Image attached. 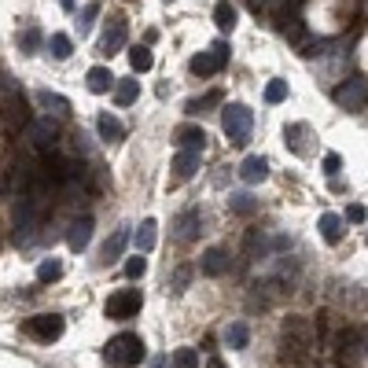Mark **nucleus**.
<instances>
[{
  "label": "nucleus",
  "mask_w": 368,
  "mask_h": 368,
  "mask_svg": "<svg viewBox=\"0 0 368 368\" xmlns=\"http://www.w3.org/2000/svg\"><path fill=\"white\" fill-rule=\"evenodd\" d=\"M239 177H243L247 184H262V181L269 177V158H262V155L243 158V166H239Z\"/></svg>",
  "instance_id": "15"
},
{
  "label": "nucleus",
  "mask_w": 368,
  "mask_h": 368,
  "mask_svg": "<svg viewBox=\"0 0 368 368\" xmlns=\"http://www.w3.org/2000/svg\"><path fill=\"white\" fill-rule=\"evenodd\" d=\"M214 103H221V92H206L203 100H191L184 110H188V115H203V110H206V107H214Z\"/></svg>",
  "instance_id": "32"
},
{
  "label": "nucleus",
  "mask_w": 368,
  "mask_h": 368,
  "mask_svg": "<svg viewBox=\"0 0 368 368\" xmlns=\"http://www.w3.org/2000/svg\"><path fill=\"white\" fill-rule=\"evenodd\" d=\"M26 137L34 140V148L52 151L56 148V137H59V122L52 115H48V118H34V122H30V129H26Z\"/></svg>",
  "instance_id": "9"
},
{
  "label": "nucleus",
  "mask_w": 368,
  "mask_h": 368,
  "mask_svg": "<svg viewBox=\"0 0 368 368\" xmlns=\"http://www.w3.org/2000/svg\"><path fill=\"white\" fill-rule=\"evenodd\" d=\"M196 232H199V210H184L177 217V232H173V239H177V243H188V239H196Z\"/></svg>",
  "instance_id": "19"
},
{
  "label": "nucleus",
  "mask_w": 368,
  "mask_h": 368,
  "mask_svg": "<svg viewBox=\"0 0 368 368\" xmlns=\"http://www.w3.org/2000/svg\"><path fill=\"white\" fill-rule=\"evenodd\" d=\"M37 100H41L44 107H56V115H70V100H63L59 92H48V89H41V92H37Z\"/></svg>",
  "instance_id": "28"
},
{
  "label": "nucleus",
  "mask_w": 368,
  "mask_h": 368,
  "mask_svg": "<svg viewBox=\"0 0 368 368\" xmlns=\"http://www.w3.org/2000/svg\"><path fill=\"white\" fill-rule=\"evenodd\" d=\"M339 170H343V158L335 155V151H328V155H324V173H328V177H335Z\"/></svg>",
  "instance_id": "39"
},
{
  "label": "nucleus",
  "mask_w": 368,
  "mask_h": 368,
  "mask_svg": "<svg viewBox=\"0 0 368 368\" xmlns=\"http://www.w3.org/2000/svg\"><path fill=\"white\" fill-rule=\"evenodd\" d=\"M166 4H170V0H166Z\"/></svg>",
  "instance_id": "45"
},
{
  "label": "nucleus",
  "mask_w": 368,
  "mask_h": 368,
  "mask_svg": "<svg viewBox=\"0 0 368 368\" xmlns=\"http://www.w3.org/2000/svg\"><path fill=\"white\" fill-rule=\"evenodd\" d=\"M96 129H100V140H107V144H122L125 140V125L115 115H107V110L96 118Z\"/></svg>",
  "instance_id": "16"
},
{
  "label": "nucleus",
  "mask_w": 368,
  "mask_h": 368,
  "mask_svg": "<svg viewBox=\"0 0 368 368\" xmlns=\"http://www.w3.org/2000/svg\"><path fill=\"white\" fill-rule=\"evenodd\" d=\"M133 239H137V250H140V254H151V250H155V239H158V221H155V217H144Z\"/></svg>",
  "instance_id": "17"
},
{
  "label": "nucleus",
  "mask_w": 368,
  "mask_h": 368,
  "mask_svg": "<svg viewBox=\"0 0 368 368\" xmlns=\"http://www.w3.org/2000/svg\"><path fill=\"white\" fill-rule=\"evenodd\" d=\"M346 221H354V225H364V221H368V210H364L361 203H350V206H346Z\"/></svg>",
  "instance_id": "37"
},
{
  "label": "nucleus",
  "mask_w": 368,
  "mask_h": 368,
  "mask_svg": "<svg viewBox=\"0 0 368 368\" xmlns=\"http://www.w3.org/2000/svg\"><path fill=\"white\" fill-rule=\"evenodd\" d=\"M129 63H133V70H137V74H148V70L155 67L151 48H148V44H137V48H129Z\"/></svg>",
  "instance_id": "25"
},
{
  "label": "nucleus",
  "mask_w": 368,
  "mask_h": 368,
  "mask_svg": "<svg viewBox=\"0 0 368 368\" xmlns=\"http://www.w3.org/2000/svg\"><path fill=\"white\" fill-rule=\"evenodd\" d=\"M221 129H225L229 144H247V140H250V129H254L250 107H243V103H229L225 110H221Z\"/></svg>",
  "instance_id": "3"
},
{
  "label": "nucleus",
  "mask_w": 368,
  "mask_h": 368,
  "mask_svg": "<svg viewBox=\"0 0 368 368\" xmlns=\"http://www.w3.org/2000/svg\"><path fill=\"white\" fill-rule=\"evenodd\" d=\"M48 48H52V56H56V59H70V56H74V44H70L67 34H52Z\"/></svg>",
  "instance_id": "29"
},
{
  "label": "nucleus",
  "mask_w": 368,
  "mask_h": 368,
  "mask_svg": "<svg viewBox=\"0 0 368 368\" xmlns=\"http://www.w3.org/2000/svg\"><path fill=\"white\" fill-rule=\"evenodd\" d=\"M137 96H140V82H133V77H118V85H115V103H118V107H129Z\"/></svg>",
  "instance_id": "24"
},
{
  "label": "nucleus",
  "mask_w": 368,
  "mask_h": 368,
  "mask_svg": "<svg viewBox=\"0 0 368 368\" xmlns=\"http://www.w3.org/2000/svg\"><path fill=\"white\" fill-rule=\"evenodd\" d=\"M287 100V82H269L265 85V103H284Z\"/></svg>",
  "instance_id": "33"
},
{
  "label": "nucleus",
  "mask_w": 368,
  "mask_h": 368,
  "mask_svg": "<svg viewBox=\"0 0 368 368\" xmlns=\"http://www.w3.org/2000/svg\"><path fill=\"white\" fill-rule=\"evenodd\" d=\"M37 30H26V34H19V48H23V52H34V48H37Z\"/></svg>",
  "instance_id": "38"
},
{
  "label": "nucleus",
  "mask_w": 368,
  "mask_h": 368,
  "mask_svg": "<svg viewBox=\"0 0 368 368\" xmlns=\"http://www.w3.org/2000/svg\"><path fill=\"white\" fill-rule=\"evenodd\" d=\"M37 232V199H19L15 206V243H30Z\"/></svg>",
  "instance_id": "6"
},
{
  "label": "nucleus",
  "mask_w": 368,
  "mask_h": 368,
  "mask_svg": "<svg viewBox=\"0 0 368 368\" xmlns=\"http://www.w3.org/2000/svg\"><path fill=\"white\" fill-rule=\"evenodd\" d=\"M317 229H321V236L328 239V243H339V239H343V217L339 214H321Z\"/></svg>",
  "instance_id": "23"
},
{
  "label": "nucleus",
  "mask_w": 368,
  "mask_h": 368,
  "mask_svg": "<svg viewBox=\"0 0 368 368\" xmlns=\"http://www.w3.org/2000/svg\"><path fill=\"white\" fill-rule=\"evenodd\" d=\"M354 354H357V331L346 328L335 339V357H339V368H354Z\"/></svg>",
  "instance_id": "12"
},
{
  "label": "nucleus",
  "mask_w": 368,
  "mask_h": 368,
  "mask_svg": "<svg viewBox=\"0 0 368 368\" xmlns=\"http://www.w3.org/2000/svg\"><path fill=\"white\" fill-rule=\"evenodd\" d=\"M247 4H250L254 11H262V8H269V0H247Z\"/></svg>",
  "instance_id": "41"
},
{
  "label": "nucleus",
  "mask_w": 368,
  "mask_h": 368,
  "mask_svg": "<svg viewBox=\"0 0 368 368\" xmlns=\"http://www.w3.org/2000/svg\"><path fill=\"white\" fill-rule=\"evenodd\" d=\"M59 277H63V265H59L56 258H48V262L37 265V280H41V284H52V280H59Z\"/></svg>",
  "instance_id": "30"
},
{
  "label": "nucleus",
  "mask_w": 368,
  "mask_h": 368,
  "mask_svg": "<svg viewBox=\"0 0 368 368\" xmlns=\"http://www.w3.org/2000/svg\"><path fill=\"white\" fill-rule=\"evenodd\" d=\"M173 368H199V354L191 346H181L177 354H173Z\"/></svg>",
  "instance_id": "31"
},
{
  "label": "nucleus",
  "mask_w": 368,
  "mask_h": 368,
  "mask_svg": "<svg viewBox=\"0 0 368 368\" xmlns=\"http://www.w3.org/2000/svg\"><path fill=\"white\" fill-rule=\"evenodd\" d=\"M107 357L115 361V364H122V368H133V364H140L144 357H148V350H144L140 335L122 331V335H115V339L107 343Z\"/></svg>",
  "instance_id": "2"
},
{
  "label": "nucleus",
  "mask_w": 368,
  "mask_h": 368,
  "mask_svg": "<svg viewBox=\"0 0 368 368\" xmlns=\"http://www.w3.org/2000/svg\"><path fill=\"white\" fill-rule=\"evenodd\" d=\"M206 368H225V361H221V357H210V361H206Z\"/></svg>",
  "instance_id": "42"
},
{
  "label": "nucleus",
  "mask_w": 368,
  "mask_h": 368,
  "mask_svg": "<svg viewBox=\"0 0 368 368\" xmlns=\"http://www.w3.org/2000/svg\"><path fill=\"white\" fill-rule=\"evenodd\" d=\"M151 368H166V357H155V361H151Z\"/></svg>",
  "instance_id": "43"
},
{
  "label": "nucleus",
  "mask_w": 368,
  "mask_h": 368,
  "mask_svg": "<svg viewBox=\"0 0 368 368\" xmlns=\"http://www.w3.org/2000/svg\"><path fill=\"white\" fill-rule=\"evenodd\" d=\"M229 265H232V258H229V250L225 247H210L203 254V273L206 277H221V273H229Z\"/></svg>",
  "instance_id": "14"
},
{
  "label": "nucleus",
  "mask_w": 368,
  "mask_h": 368,
  "mask_svg": "<svg viewBox=\"0 0 368 368\" xmlns=\"http://www.w3.org/2000/svg\"><path fill=\"white\" fill-rule=\"evenodd\" d=\"M144 273H148V262H144L140 254H137V258H129V262H125V277H129V280H140Z\"/></svg>",
  "instance_id": "35"
},
{
  "label": "nucleus",
  "mask_w": 368,
  "mask_h": 368,
  "mask_svg": "<svg viewBox=\"0 0 368 368\" xmlns=\"http://www.w3.org/2000/svg\"><path fill=\"white\" fill-rule=\"evenodd\" d=\"M196 170H199V155L196 151H177V158H173V173H177V181L196 177Z\"/></svg>",
  "instance_id": "21"
},
{
  "label": "nucleus",
  "mask_w": 368,
  "mask_h": 368,
  "mask_svg": "<svg viewBox=\"0 0 368 368\" xmlns=\"http://www.w3.org/2000/svg\"><path fill=\"white\" fill-rule=\"evenodd\" d=\"M125 37H129V23H125L122 15H115V19L107 23V30H103V41H100V56H115L118 48L125 44Z\"/></svg>",
  "instance_id": "10"
},
{
  "label": "nucleus",
  "mask_w": 368,
  "mask_h": 368,
  "mask_svg": "<svg viewBox=\"0 0 368 368\" xmlns=\"http://www.w3.org/2000/svg\"><path fill=\"white\" fill-rule=\"evenodd\" d=\"M225 63H229V44H214V48H206V52H199L196 59H191V74L214 77V74H221Z\"/></svg>",
  "instance_id": "7"
},
{
  "label": "nucleus",
  "mask_w": 368,
  "mask_h": 368,
  "mask_svg": "<svg viewBox=\"0 0 368 368\" xmlns=\"http://www.w3.org/2000/svg\"><path fill=\"white\" fill-rule=\"evenodd\" d=\"M59 4H63V8H67V11H74V0H59Z\"/></svg>",
  "instance_id": "44"
},
{
  "label": "nucleus",
  "mask_w": 368,
  "mask_h": 368,
  "mask_svg": "<svg viewBox=\"0 0 368 368\" xmlns=\"http://www.w3.org/2000/svg\"><path fill=\"white\" fill-rule=\"evenodd\" d=\"M173 140H177V151H196V155L206 151V133L199 125H181V129L173 133Z\"/></svg>",
  "instance_id": "11"
},
{
  "label": "nucleus",
  "mask_w": 368,
  "mask_h": 368,
  "mask_svg": "<svg viewBox=\"0 0 368 368\" xmlns=\"http://www.w3.org/2000/svg\"><path fill=\"white\" fill-rule=\"evenodd\" d=\"M96 15H100V4H85V11H82V23H77V26H82V34H89V30H92Z\"/></svg>",
  "instance_id": "36"
},
{
  "label": "nucleus",
  "mask_w": 368,
  "mask_h": 368,
  "mask_svg": "<svg viewBox=\"0 0 368 368\" xmlns=\"http://www.w3.org/2000/svg\"><path fill=\"white\" fill-rule=\"evenodd\" d=\"M63 317L59 313H41V317H30L26 321V331L34 335V339H41V343H56L59 335H63Z\"/></svg>",
  "instance_id": "8"
},
{
  "label": "nucleus",
  "mask_w": 368,
  "mask_h": 368,
  "mask_svg": "<svg viewBox=\"0 0 368 368\" xmlns=\"http://www.w3.org/2000/svg\"><path fill=\"white\" fill-rule=\"evenodd\" d=\"M125 243H129V229H118L115 236L107 239V247H103V258L107 262H115V258H122V250H125Z\"/></svg>",
  "instance_id": "26"
},
{
  "label": "nucleus",
  "mask_w": 368,
  "mask_h": 368,
  "mask_svg": "<svg viewBox=\"0 0 368 368\" xmlns=\"http://www.w3.org/2000/svg\"><path fill=\"white\" fill-rule=\"evenodd\" d=\"M85 82H89V92L103 96V92H110V85H115L118 77H110V70H107V67H92V70L85 74Z\"/></svg>",
  "instance_id": "20"
},
{
  "label": "nucleus",
  "mask_w": 368,
  "mask_h": 368,
  "mask_svg": "<svg viewBox=\"0 0 368 368\" xmlns=\"http://www.w3.org/2000/svg\"><path fill=\"white\" fill-rule=\"evenodd\" d=\"M229 206L236 214H254V206H258V203H254L250 196H229Z\"/></svg>",
  "instance_id": "34"
},
{
  "label": "nucleus",
  "mask_w": 368,
  "mask_h": 368,
  "mask_svg": "<svg viewBox=\"0 0 368 368\" xmlns=\"http://www.w3.org/2000/svg\"><path fill=\"white\" fill-rule=\"evenodd\" d=\"M331 100L339 103L343 110H364V103H368V82H364V77H350V82H343L339 89L331 92Z\"/></svg>",
  "instance_id": "5"
},
{
  "label": "nucleus",
  "mask_w": 368,
  "mask_h": 368,
  "mask_svg": "<svg viewBox=\"0 0 368 368\" xmlns=\"http://www.w3.org/2000/svg\"><path fill=\"white\" fill-rule=\"evenodd\" d=\"M306 137H310V125H302V122H291V125L284 129V144H287L295 155H306Z\"/></svg>",
  "instance_id": "18"
},
{
  "label": "nucleus",
  "mask_w": 368,
  "mask_h": 368,
  "mask_svg": "<svg viewBox=\"0 0 368 368\" xmlns=\"http://www.w3.org/2000/svg\"><path fill=\"white\" fill-rule=\"evenodd\" d=\"M144 310V295L137 291V287H122V291H115L107 298L103 313L110 317V321H129V317H137Z\"/></svg>",
  "instance_id": "4"
},
{
  "label": "nucleus",
  "mask_w": 368,
  "mask_h": 368,
  "mask_svg": "<svg viewBox=\"0 0 368 368\" xmlns=\"http://www.w3.org/2000/svg\"><path fill=\"white\" fill-rule=\"evenodd\" d=\"M184 284H188V269H181V273L173 277V291H184Z\"/></svg>",
  "instance_id": "40"
},
{
  "label": "nucleus",
  "mask_w": 368,
  "mask_h": 368,
  "mask_svg": "<svg viewBox=\"0 0 368 368\" xmlns=\"http://www.w3.org/2000/svg\"><path fill=\"white\" fill-rule=\"evenodd\" d=\"M92 229H96V221H92L89 214L77 217L74 225H70V232H67V247H70V250H85L89 239H92Z\"/></svg>",
  "instance_id": "13"
},
{
  "label": "nucleus",
  "mask_w": 368,
  "mask_h": 368,
  "mask_svg": "<svg viewBox=\"0 0 368 368\" xmlns=\"http://www.w3.org/2000/svg\"><path fill=\"white\" fill-rule=\"evenodd\" d=\"M310 346H313V328L306 317H287L284 328H280V357L284 361H291L298 364L302 357L310 354Z\"/></svg>",
  "instance_id": "1"
},
{
  "label": "nucleus",
  "mask_w": 368,
  "mask_h": 368,
  "mask_svg": "<svg viewBox=\"0 0 368 368\" xmlns=\"http://www.w3.org/2000/svg\"><path fill=\"white\" fill-rule=\"evenodd\" d=\"M225 339H229V346H236V350H243V346L250 343V328H247L243 321H236V324H229V331H225Z\"/></svg>",
  "instance_id": "27"
},
{
  "label": "nucleus",
  "mask_w": 368,
  "mask_h": 368,
  "mask_svg": "<svg viewBox=\"0 0 368 368\" xmlns=\"http://www.w3.org/2000/svg\"><path fill=\"white\" fill-rule=\"evenodd\" d=\"M214 26L221 30V34H232L236 30V8L229 4V0H217L214 4Z\"/></svg>",
  "instance_id": "22"
}]
</instances>
